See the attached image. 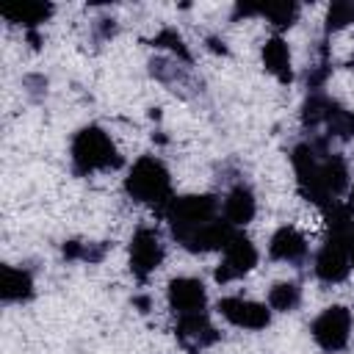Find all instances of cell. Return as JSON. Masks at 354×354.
<instances>
[{"label":"cell","instance_id":"cell-1","mask_svg":"<svg viewBox=\"0 0 354 354\" xmlns=\"http://www.w3.org/2000/svg\"><path fill=\"white\" fill-rule=\"evenodd\" d=\"M124 191L133 202L138 205H149L158 210H166L171 205V177L169 169L160 158L155 155H144L133 163L130 174L124 177Z\"/></svg>","mask_w":354,"mask_h":354},{"label":"cell","instance_id":"cell-2","mask_svg":"<svg viewBox=\"0 0 354 354\" xmlns=\"http://www.w3.org/2000/svg\"><path fill=\"white\" fill-rule=\"evenodd\" d=\"M122 166V155L113 138L100 124H86L72 138V169L80 177L94 171H113Z\"/></svg>","mask_w":354,"mask_h":354},{"label":"cell","instance_id":"cell-3","mask_svg":"<svg viewBox=\"0 0 354 354\" xmlns=\"http://www.w3.org/2000/svg\"><path fill=\"white\" fill-rule=\"evenodd\" d=\"M216 210H218L216 196H210V194H188V196L171 199V205L163 213H166V221H169L171 235L177 238V243L185 246V241L199 227H205L207 221L216 218Z\"/></svg>","mask_w":354,"mask_h":354},{"label":"cell","instance_id":"cell-4","mask_svg":"<svg viewBox=\"0 0 354 354\" xmlns=\"http://www.w3.org/2000/svg\"><path fill=\"white\" fill-rule=\"evenodd\" d=\"M324 155H329L324 141L296 144L293 152H290V163H293L296 183H299V194H301L307 202L321 205V207H326V205L332 202L329 194L324 191V183H321V158H324Z\"/></svg>","mask_w":354,"mask_h":354},{"label":"cell","instance_id":"cell-5","mask_svg":"<svg viewBox=\"0 0 354 354\" xmlns=\"http://www.w3.org/2000/svg\"><path fill=\"white\" fill-rule=\"evenodd\" d=\"M313 332V340L318 343V348L335 354V351H343L348 346V337H351V313L348 307L343 304H332L326 307L310 326Z\"/></svg>","mask_w":354,"mask_h":354},{"label":"cell","instance_id":"cell-6","mask_svg":"<svg viewBox=\"0 0 354 354\" xmlns=\"http://www.w3.org/2000/svg\"><path fill=\"white\" fill-rule=\"evenodd\" d=\"M163 243L158 230L152 227H138L130 238V271L136 279H147L149 274H155L163 263Z\"/></svg>","mask_w":354,"mask_h":354},{"label":"cell","instance_id":"cell-7","mask_svg":"<svg viewBox=\"0 0 354 354\" xmlns=\"http://www.w3.org/2000/svg\"><path fill=\"white\" fill-rule=\"evenodd\" d=\"M257 266V249L254 243L243 235V232H235L230 238V243L224 246V260L218 263L216 268V282H232V279H241L243 274H249L252 268Z\"/></svg>","mask_w":354,"mask_h":354},{"label":"cell","instance_id":"cell-8","mask_svg":"<svg viewBox=\"0 0 354 354\" xmlns=\"http://www.w3.org/2000/svg\"><path fill=\"white\" fill-rule=\"evenodd\" d=\"M313 271L326 285H337V282H343L351 274V260H348V252H346V243H343L340 235H332L318 249L315 263H313Z\"/></svg>","mask_w":354,"mask_h":354},{"label":"cell","instance_id":"cell-9","mask_svg":"<svg viewBox=\"0 0 354 354\" xmlns=\"http://www.w3.org/2000/svg\"><path fill=\"white\" fill-rule=\"evenodd\" d=\"M218 313L232 324V326H241V329H266L271 324V310L260 301H249V299H241V296H227L218 301Z\"/></svg>","mask_w":354,"mask_h":354},{"label":"cell","instance_id":"cell-10","mask_svg":"<svg viewBox=\"0 0 354 354\" xmlns=\"http://www.w3.org/2000/svg\"><path fill=\"white\" fill-rule=\"evenodd\" d=\"M166 299H169V307L177 315L205 313V304H207L205 285L196 277H177V279H171L169 288H166Z\"/></svg>","mask_w":354,"mask_h":354},{"label":"cell","instance_id":"cell-11","mask_svg":"<svg viewBox=\"0 0 354 354\" xmlns=\"http://www.w3.org/2000/svg\"><path fill=\"white\" fill-rule=\"evenodd\" d=\"M177 337L185 348L199 351L213 346L218 340V332L210 324L207 313H191V315H177Z\"/></svg>","mask_w":354,"mask_h":354},{"label":"cell","instance_id":"cell-12","mask_svg":"<svg viewBox=\"0 0 354 354\" xmlns=\"http://www.w3.org/2000/svg\"><path fill=\"white\" fill-rule=\"evenodd\" d=\"M235 232H238V230H235L227 218H213V221H207L205 227H199V230L185 241V249H188V252H216V249L224 252V246L230 243V238H232Z\"/></svg>","mask_w":354,"mask_h":354},{"label":"cell","instance_id":"cell-13","mask_svg":"<svg viewBox=\"0 0 354 354\" xmlns=\"http://www.w3.org/2000/svg\"><path fill=\"white\" fill-rule=\"evenodd\" d=\"M268 254L279 263H301L307 257V238L296 227H279L268 241Z\"/></svg>","mask_w":354,"mask_h":354},{"label":"cell","instance_id":"cell-14","mask_svg":"<svg viewBox=\"0 0 354 354\" xmlns=\"http://www.w3.org/2000/svg\"><path fill=\"white\" fill-rule=\"evenodd\" d=\"M257 213V202H254V194L246 183H238L227 191L224 196V218L232 224V227H243L254 218Z\"/></svg>","mask_w":354,"mask_h":354},{"label":"cell","instance_id":"cell-15","mask_svg":"<svg viewBox=\"0 0 354 354\" xmlns=\"http://www.w3.org/2000/svg\"><path fill=\"white\" fill-rule=\"evenodd\" d=\"M263 66L266 72H271L279 83H290L293 80V69H290V50L288 41L282 36H271L263 44Z\"/></svg>","mask_w":354,"mask_h":354},{"label":"cell","instance_id":"cell-16","mask_svg":"<svg viewBox=\"0 0 354 354\" xmlns=\"http://www.w3.org/2000/svg\"><path fill=\"white\" fill-rule=\"evenodd\" d=\"M33 296V277L25 268L3 266L0 268V299L3 301H28Z\"/></svg>","mask_w":354,"mask_h":354},{"label":"cell","instance_id":"cell-17","mask_svg":"<svg viewBox=\"0 0 354 354\" xmlns=\"http://www.w3.org/2000/svg\"><path fill=\"white\" fill-rule=\"evenodd\" d=\"M321 183H324V191L329 194V199H337L348 188V163L343 155L329 152L321 158Z\"/></svg>","mask_w":354,"mask_h":354},{"label":"cell","instance_id":"cell-18","mask_svg":"<svg viewBox=\"0 0 354 354\" xmlns=\"http://www.w3.org/2000/svg\"><path fill=\"white\" fill-rule=\"evenodd\" d=\"M0 14H3L8 22H14V25L36 28V25H41V22H47V19L53 17V6H50V3H36V0H30V3H19V6H6Z\"/></svg>","mask_w":354,"mask_h":354},{"label":"cell","instance_id":"cell-19","mask_svg":"<svg viewBox=\"0 0 354 354\" xmlns=\"http://www.w3.org/2000/svg\"><path fill=\"white\" fill-rule=\"evenodd\" d=\"M332 105H335V100H329V97L321 94V91H313V94L304 100V105H301V124L310 127V130L321 127V124L326 122V113L332 111Z\"/></svg>","mask_w":354,"mask_h":354},{"label":"cell","instance_id":"cell-20","mask_svg":"<svg viewBox=\"0 0 354 354\" xmlns=\"http://www.w3.org/2000/svg\"><path fill=\"white\" fill-rule=\"evenodd\" d=\"M254 14L266 17L277 30H285L299 19V6L296 3H263V6H254Z\"/></svg>","mask_w":354,"mask_h":354},{"label":"cell","instance_id":"cell-21","mask_svg":"<svg viewBox=\"0 0 354 354\" xmlns=\"http://www.w3.org/2000/svg\"><path fill=\"white\" fill-rule=\"evenodd\" d=\"M301 301V288L296 282H277L268 290V307L277 313H293Z\"/></svg>","mask_w":354,"mask_h":354},{"label":"cell","instance_id":"cell-22","mask_svg":"<svg viewBox=\"0 0 354 354\" xmlns=\"http://www.w3.org/2000/svg\"><path fill=\"white\" fill-rule=\"evenodd\" d=\"M324 127H326V136H329V138L348 141V138H354V113L335 102V105H332V111L326 113Z\"/></svg>","mask_w":354,"mask_h":354},{"label":"cell","instance_id":"cell-23","mask_svg":"<svg viewBox=\"0 0 354 354\" xmlns=\"http://www.w3.org/2000/svg\"><path fill=\"white\" fill-rule=\"evenodd\" d=\"M108 252V243H80V241H66L64 243V257L66 260H88L100 263Z\"/></svg>","mask_w":354,"mask_h":354},{"label":"cell","instance_id":"cell-24","mask_svg":"<svg viewBox=\"0 0 354 354\" xmlns=\"http://www.w3.org/2000/svg\"><path fill=\"white\" fill-rule=\"evenodd\" d=\"M152 47H163V50H171L180 61H185V64H191V53H188V47H185V41H183V36L174 30V28H163L155 39H152Z\"/></svg>","mask_w":354,"mask_h":354},{"label":"cell","instance_id":"cell-25","mask_svg":"<svg viewBox=\"0 0 354 354\" xmlns=\"http://www.w3.org/2000/svg\"><path fill=\"white\" fill-rule=\"evenodd\" d=\"M351 22H354V3L337 0V3L329 6V11H326V30H343Z\"/></svg>","mask_w":354,"mask_h":354},{"label":"cell","instance_id":"cell-26","mask_svg":"<svg viewBox=\"0 0 354 354\" xmlns=\"http://www.w3.org/2000/svg\"><path fill=\"white\" fill-rule=\"evenodd\" d=\"M343 238V243H346V252H348V260H351V266H354V227L346 232V235H340Z\"/></svg>","mask_w":354,"mask_h":354},{"label":"cell","instance_id":"cell-27","mask_svg":"<svg viewBox=\"0 0 354 354\" xmlns=\"http://www.w3.org/2000/svg\"><path fill=\"white\" fill-rule=\"evenodd\" d=\"M207 44H210V50H213V53H227L224 41H221V39H216V36H210V39H207Z\"/></svg>","mask_w":354,"mask_h":354},{"label":"cell","instance_id":"cell-28","mask_svg":"<svg viewBox=\"0 0 354 354\" xmlns=\"http://www.w3.org/2000/svg\"><path fill=\"white\" fill-rule=\"evenodd\" d=\"M136 304H138L141 310H147V307H149V299H144V296H141V299H136Z\"/></svg>","mask_w":354,"mask_h":354},{"label":"cell","instance_id":"cell-29","mask_svg":"<svg viewBox=\"0 0 354 354\" xmlns=\"http://www.w3.org/2000/svg\"><path fill=\"white\" fill-rule=\"evenodd\" d=\"M348 205H351V210H354V188H351V196H348Z\"/></svg>","mask_w":354,"mask_h":354}]
</instances>
